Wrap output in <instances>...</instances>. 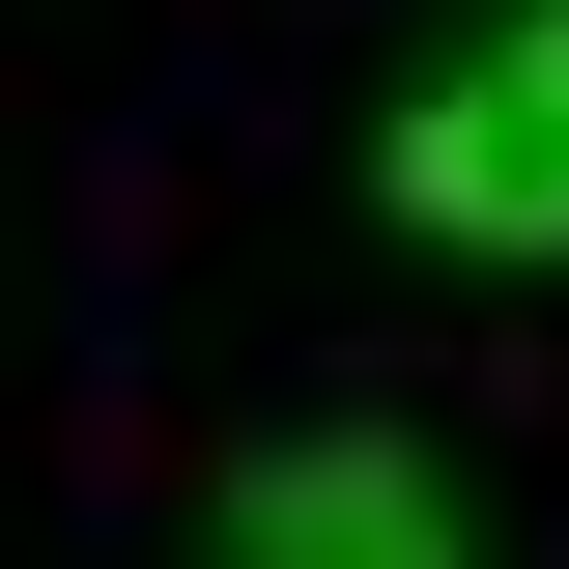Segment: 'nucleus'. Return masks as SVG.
Masks as SVG:
<instances>
[{
  "mask_svg": "<svg viewBox=\"0 0 569 569\" xmlns=\"http://www.w3.org/2000/svg\"><path fill=\"white\" fill-rule=\"evenodd\" d=\"M370 200H399L427 257H569V0H512L485 58H427L399 114H370Z\"/></svg>",
  "mask_w": 569,
  "mask_h": 569,
  "instance_id": "nucleus-1",
  "label": "nucleus"
},
{
  "mask_svg": "<svg viewBox=\"0 0 569 569\" xmlns=\"http://www.w3.org/2000/svg\"><path fill=\"white\" fill-rule=\"evenodd\" d=\"M228 569H485V541L399 427H284V456H228Z\"/></svg>",
  "mask_w": 569,
  "mask_h": 569,
  "instance_id": "nucleus-2",
  "label": "nucleus"
}]
</instances>
